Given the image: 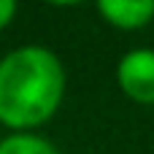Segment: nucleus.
I'll list each match as a JSON object with an SVG mask.
<instances>
[{
    "label": "nucleus",
    "mask_w": 154,
    "mask_h": 154,
    "mask_svg": "<svg viewBox=\"0 0 154 154\" xmlns=\"http://www.w3.org/2000/svg\"><path fill=\"white\" fill-rule=\"evenodd\" d=\"M0 154H57V149L35 133H14L0 141Z\"/></svg>",
    "instance_id": "obj_4"
},
{
    "label": "nucleus",
    "mask_w": 154,
    "mask_h": 154,
    "mask_svg": "<svg viewBox=\"0 0 154 154\" xmlns=\"http://www.w3.org/2000/svg\"><path fill=\"white\" fill-rule=\"evenodd\" d=\"M65 92V70L54 51L22 46L0 60V122L8 127L43 125Z\"/></svg>",
    "instance_id": "obj_1"
},
{
    "label": "nucleus",
    "mask_w": 154,
    "mask_h": 154,
    "mask_svg": "<svg viewBox=\"0 0 154 154\" xmlns=\"http://www.w3.org/2000/svg\"><path fill=\"white\" fill-rule=\"evenodd\" d=\"M106 22L122 30H138L154 19V0H97Z\"/></svg>",
    "instance_id": "obj_3"
},
{
    "label": "nucleus",
    "mask_w": 154,
    "mask_h": 154,
    "mask_svg": "<svg viewBox=\"0 0 154 154\" xmlns=\"http://www.w3.org/2000/svg\"><path fill=\"white\" fill-rule=\"evenodd\" d=\"M14 11H16V0H0V30L14 19Z\"/></svg>",
    "instance_id": "obj_5"
},
{
    "label": "nucleus",
    "mask_w": 154,
    "mask_h": 154,
    "mask_svg": "<svg viewBox=\"0 0 154 154\" xmlns=\"http://www.w3.org/2000/svg\"><path fill=\"white\" fill-rule=\"evenodd\" d=\"M116 81L135 103H154V49H133L116 65Z\"/></svg>",
    "instance_id": "obj_2"
},
{
    "label": "nucleus",
    "mask_w": 154,
    "mask_h": 154,
    "mask_svg": "<svg viewBox=\"0 0 154 154\" xmlns=\"http://www.w3.org/2000/svg\"><path fill=\"white\" fill-rule=\"evenodd\" d=\"M46 3H54V5H73V3H81V0H46Z\"/></svg>",
    "instance_id": "obj_6"
}]
</instances>
